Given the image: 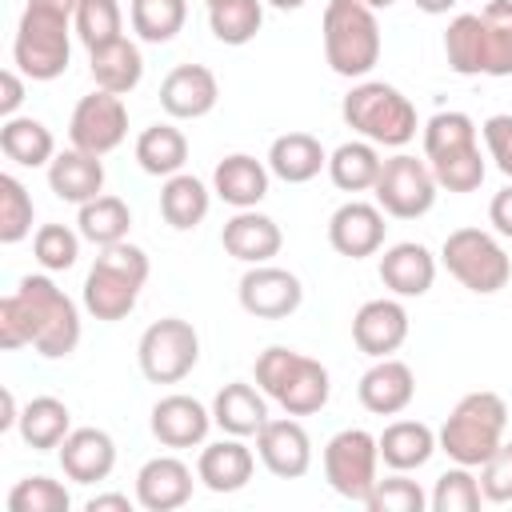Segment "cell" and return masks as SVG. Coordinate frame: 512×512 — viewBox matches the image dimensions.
Masks as SVG:
<instances>
[{"instance_id":"6da1fadb","label":"cell","mask_w":512,"mask_h":512,"mask_svg":"<svg viewBox=\"0 0 512 512\" xmlns=\"http://www.w3.org/2000/svg\"><path fill=\"white\" fill-rule=\"evenodd\" d=\"M256 388L276 400L288 416H312L328 404L332 396V376L320 360L296 352V348H284V344H272L256 356Z\"/></svg>"},{"instance_id":"7a4b0ae2","label":"cell","mask_w":512,"mask_h":512,"mask_svg":"<svg viewBox=\"0 0 512 512\" xmlns=\"http://www.w3.org/2000/svg\"><path fill=\"white\" fill-rule=\"evenodd\" d=\"M144 280H148V252L140 244L120 240V244L100 248L96 264L84 276V292H80L84 312L96 320H108V324L124 320L136 308Z\"/></svg>"},{"instance_id":"3957f363","label":"cell","mask_w":512,"mask_h":512,"mask_svg":"<svg viewBox=\"0 0 512 512\" xmlns=\"http://www.w3.org/2000/svg\"><path fill=\"white\" fill-rule=\"evenodd\" d=\"M504 428H508V404L496 392H468L456 400V408L448 412L444 428L436 432L440 452L452 464L464 468H480L500 444H504Z\"/></svg>"},{"instance_id":"277c9868","label":"cell","mask_w":512,"mask_h":512,"mask_svg":"<svg viewBox=\"0 0 512 512\" xmlns=\"http://www.w3.org/2000/svg\"><path fill=\"white\" fill-rule=\"evenodd\" d=\"M340 116L360 140H372L376 148H404L420 128L416 104L396 84L384 80L352 84V92L340 104Z\"/></svg>"},{"instance_id":"5b68a950","label":"cell","mask_w":512,"mask_h":512,"mask_svg":"<svg viewBox=\"0 0 512 512\" xmlns=\"http://www.w3.org/2000/svg\"><path fill=\"white\" fill-rule=\"evenodd\" d=\"M320 36L328 68L344 80H364L380 60V20L364 0H328Z\"/></svg>"},{"instance_id":"8992f818","label":"cell","mask_w":512,"mask_h":512,"mask_svg":"<svg viewBox=\"0 0 512 512\" xmlns=\"http://www.w3.org/2000/svg\"><path fill=\"white\" fill-rule=\"evenodd\" d=\"M28 316H32V348L44 360H60L72 356L80 344V308L76 300L56 288L52 276H24L16 284Z\"/></svg>"},{"instance_id":"52a82bcc","label":"cell","mask_w":512,"mask_h":512,"mask_svg":"<svg viewBox=\"0 0 512 512\" xmlns=\"http://www.w3.org/2000/svg\"><path fill=\"white\" fill-rule=\"evenodd\" d=\"M440 264L448 268V276H456L476 296H492V292H500L512 280V256L484 228H456V232H448L444 248H440Z\"/></svg>"},{"instance_id":"ba28073f","label":"cell","mask_w":512,"mask_h":512,"mask_svg":"<svg viewBox=\"0 0 512 512\" xmlns=\"http://www.w3.org/2000/svg\"><path fill=\"white\" fill-rule=\"evenodd\" d=\"M68 60H72V20L24 8L20 24H16V40H12V64L28 80L44 84V80L64 76Z\"/></svg>"},{"instance_id":"9c48e42d","label":"cell","mask_w":512,"mask_h":512,"mask_svg":"<svg viewBox=\"0 0 512 512\" xmlns=\"http://www.w3.org/2000/svg\"><path fill=\"white\" fill-rule=\"evenodd\" d=\"M324 480L336 496L364 504L372 484L380 480V444L372 432L364 428H340L328 444H324Z\"/></svg>"},{"instance_id":"30bf717a","label":"cell","mask_w":512,"mask_h":512,"mask_svg":"<svg viewBox=\"0 0 512 512\" xmlns=\"http://www.w3.org/2000/svg\"><path fill=\"white\" fill-rule=\"evenodd\" d=\"M136 360H140L144 380H152V384H180L196 368V360H200V336L180 316L152 320L144 328L140 344H136Z\"/></svg>"},{"instance_id":"8fae6325","label":"cell","mask_w":512,"mask_h":512,"mask_svg":"<svg viewBox=\"0 0 512 512\" xmlns=\"http://www.w3.org/2000/svg\"><path fill=\"white\" fill-rule=\"evenodd\" d=\"M376 204L384 208V216H396V220H416L424 212H432L436 204V176L428 168V160H416L408 152H396L384 160L380 168V180H376Z\"/></svg>"},{"instance_id":"7c38bea8","label":"cell","mask_w":512,"mask_h":512,"mask_svg":"<svg viewBox=\"0 0 512 512\" xmlns=\"http://www.w3.org/2000/svg\"><path fill=\"white\" fill-rule=\"evenodd\" d=\"M128 136V108H124V96L116 92H88L76 100L72 108V120H68V140L72 148H84L92 156H108L124 144Z\"/></svg>"},{"instance_id":"4fadbf2b","label":"cell","mask_w":512,"mask_h":512,"mask_svg":"<svg viewBox=\"0 0 512 512\" xmlns=\"http://www.w3.org/2000/svg\"><path fill=\"white\" fill-rule=\"evenodd\" d=\"M240 308L256 320H284L300 308L304 300V284L296 272L280 268V264H248V272L240 276Z\"/></svg>"},{"instance_id":"5bb4252c","label":"cell","mask_w":512,"mask_h":512,"mask_svg":"<svg viewBox=\"0 0 512 512\" xmlns=\"http://www.w3.org/2000/svg\"><path fill=\"white\" fill-rule=\"evenodd\" d=\"M384 232V208L368 200H348L328 216V244L348 260L376 256L384 248Z\"/></svg>"},{"instance_id":"9a60e30c","label":"cell","mask_w":512,"mask_h":512,"mask_svg":"<svg viewBox=\"0 0 512 512\" xmlns=\"http://www.w3.org/2000/svg\"><path fill=\"white\" fill-rule=\"evenodd\" d=\"M352 340L372 360L400 352V344L408 340V308L400 304V296L364 300L352 316Z\"/></svg>"},{"instance_id":"2e32d148","label":"cell","mask_w":512,"mask_h":512,"mask_svg":"<svg viewBox=\"0 0 512 512\" xmlns=\"http://www.w3.org/2000/svg\"><path fill=\"white\" fill-rule=\"evenodd\" d=\"M256 456L260 464L280 476V480H300L312 468V436L304 432L300 420L284 416V420H264V428L256 432Z\"/></svg>"},{"instance_id":"e0dca14e","label":"cell","mask_w":512,"mask_h":512,"mask_svg":"<svg viewBox=\"0 0 512 512\" xmlns=\"http://www.w3.org/2000/svg\"><path fill=\"white\" fill-rule=\"evenodd\" d=\"M148 428L164 448H176V452L180 448H200L208 440V428H212V408H204L196 396L172 392V396H160L152 404Z\"/></svg>"},{"instance_id":"ac0fdd59","label":"cell","mask_w":512,"mask_h":512,"mask_svg":"<svg viewBox=\"0 0 512 512\" xmlns=\"http://www.w3.org/2000/svg\"><path fill=\"white\" fill-rule=\"evenodd\" d=\"M192 468L180 456H152L136 472V504L144 512H176L192 500Z\"/></svg>"},{"instance_id":"d6986e66","label":"cell","mask_w":512,"mask_h":512,"mask_svg":"<svg viewBox=\"0 0 512 512\" xmlns=\"http://www.w3.org/2000/svg\"><path fill=\"white\" fill-rule=\"evenodd\" d=\"M216 100H220V84L216 72L204 64H176L160 80V108L172 120H200L216 108Z\"/></svg>"},{"instance_id":"ffe728a7","label":"cell","mask_w":512,"mask_h":512,"mask_svg":"<svg viewBox=\"0 0 512 512\" xmlns=\"http://www.w3.org/2000/svg\"><path fill=\"white\" fill-rule=\"evenodd\" d=\"M220 244L240 264H268L280 252L284 232H280V224L268 212L236 208V216L224 220V228H220Z\"/></svg>"},{"instance_id":"44dd1931","label":"cell","mask_w":512,"mask_h":512,"mask_svg":"<svg viewBox=\"0 0 512 512\" xmlns=\"http://www.w3.org/2000/svg\"><path fill=\"white\" fill-rule=\"evenodd\" d=\"M256 472V456L244 444V436H224L212 444H200V460H196V476L208 492L228 496L240 492Z\"/></svg>"},{"instance_id":"7402d4cb","label":"cell","mask_w":512,"mask_h":512,"mask_svg":"<svg viewBox=\"0 0 512 512\" xmlns=\"http://www.w3.org/2000/svg\"><path fill=\"white\" fill-rule=\"evenodd\" d=\"M356 396L360 404L372 412V416H400L412 396H416V376L404 360L396 356H380L356 384Z\"/></svg>"},{"instance_id":"603a6c76","label":"cell","mask_w":512,"mask_h":512,"mask_svg":"<svg viewBox=\"0 0 512 512\" xmlns=\"http://www.w3.org/2000/svg\"><path fill=\"white\" fill-rule=\"evenodd\" d=\"M56 452L72 484H100L116 468V440L104 428H72Z\"/></svg>"},{"instance_id":"cb8c5ba5","label":"cell","mask_w":512,"mask_h":512,"mask_svg":"<svg viewBox=\"0 0 512 512\" xmlns=\"http://www.w3.org/2000/svg\"><path fill=\"white\" fill-rule=\"evenodd\" d=\"M380 284L400 300L424 296L436 284V256L416 240H400L380 256Z\"/></svg>"},{"instance_id":"d4e9b609","label":"cell","mask_w":512,"mask_h":512,"mask_svg":"<svg viewBox=\"0 0 512 512\" xmlns=\"http://www.w3.org/2000/svg\"><path fill=\"white\" fill-rule=\"evenodd\" d=\"M48 188L64 204H88L104 192V160L84 148H64L48 164Z\"/></svg>"},{"instance_id":"484cf974","label":"cell","mask_w":512,"mask_h":512,"mask_svg":"<svg viewBox=\"0 0 512 512\" xmlns=\"http://www.w3.org/2000/svg\"><path fill=\"white\" fill-rule=\"evenodd\" d=\"M268 160L232 152L212 168V192L232 208H256L268 196Z\"/></svg>"},{"instance_id":"4316f807","label":"cell","mask_w":512,"mask_h":512,"mask_svg":"<svg viewBox=\"0 0 512 512\" xmlns=\"http://www.w3.org/2000/svg\"><path fill=\"white\" fill-rule=\"evenodd\" d=\"M328 168V152L312 132H284L268 144V172L284 184H308Z\"/></svg>"},{"instance_id":"83f0119b","label":"cell","mask_w":512,"mask_h":512,"mask_svg":"<svg viewBox=\"0 0 512 512\" xmlns=\"http://www.w3.org/2000/svg\"><path fill=\"white\" fill-rule=\"evenodd\" d=\"M264 420H268V396L244 380H232L212 396V424L224 436H256Z\"/></svg>"},{"instance_id":"f1b7e54d","label":"cell","mask_w":512,"mask_h":512,"mask_svg":"<svg viewBox=\"0 0 512 512\" xmlns=\"http://www.w3.org/2000/svg\"><path fill=\"white\" fill-rule=\"evenodd\" d=\"M376 444H380V460L392 472H416L432 460V452H440V440L424 420H392L384 424Z\"/></svg>"},{"instance_id":"f546056e","label":"cell","mask_w":512,"mask_h":512,"mask_svg":"<svg viewBox=\"0 0 512 512\" xmlns=\"http://www.w3.org/2000/svg\"><path fill=\"white\" fill-rule=\"evenodd\" d=\"M88 68H92L96 88L116 92V96H128V92L144 80L140 44H132L128 36H120V40H112V44H104V48H92V52H88Z\"/></svg>"},{"instance_id":"4dcf8cb0","label":"cell","mask_w":512,"mask_h":512,"mask_svg":"<svg viewBox=\"0 0 512 512\" xmlns=\"http://www.w3.org/2000/svg\"><path fill=\"white\" fill-rule=\"evenodd\" d=\"M0 152L20 168H48L56 156V136L36 116H8L0 124Z\"/></svg>"},{"instance_id":"1f68e13d","label":"cell","mask_w":512,"mask_h":512,"mask_svg":"<svg viewBox=\"0 0 512 512\" xmlns=\"http://www.w3.org/2000/svg\"><path fill=\"white\" fill-rule=\"evenodd\" d=\"M136 164H140L148 176H160V180L184 172V164H188V136H184L172 120L148 124V128L136 136Z\"/></svg>"},{"instance_id":"d6a6232c","label":"cell","mask_w":512,"mask_h":512,"mask_svg":"<svg viewBox=\"0 0 512 512\" xmlns=\"http://www.w3.org/2000/svg\"><path fill=\"white\" fill-rule=\"evenodd\" d=\"M208 208H212V192H208V184L200 176L176 172V176L164 180V188H160V216H164L168 228L192 232L208 216Z\"/></svg>"},{"instance_id":"836d02e7","label":"cell","mask_w":512,"mask_h":512,"mask_svg":"<svg viewBox=\"0 0 512 512\" xmlns=\"http://www.w3.org/2000/svg\"><path fill=\"white\" fill-rule=\"evenodd\" d=\"M20 440L32 448V452H52L64 444V436L72 432V412L64 400L56 396H32L24 408H20Z\"/></svg>"},{"instance_id":"e575fe53","label":"cell","mask_w":512,"mask_h":512,"mask_svg":"<svg viewBox=\"0 0 512 512\" xmlns=\"http://www.w3.org/2000/svg\"><path fill=\"white\" fill-rule=\"evenodd\" d=\"M380 148L372 140H344L336 152H328V176L340 192H368L380 180Z\"/></svg>"},{"instance_id":"d590c367","label":"cell","mask_w":512,"mask_h":512,"mask_svg":"<svg viewBox=\"0 0 512 512\" xmlns=\"http://www.w3.org/2000/svg\"><path fill=\"white\" fill-rule=\"evenodd\" d=\"M128 228H132L128 204L120 196H108V192H100L96 200L80 204V212H76V232L88 244H96V248H108V244L128 240Z\"/></svg>"},{"instance_id":"8d00e7d4","label":"cell","mask_w":512,"mask_h":512,"mask_svg":"<svg viewBox=\"0 0 512 512\" xmlns=\"http://www.w3.org/2000/svg\"><path fill=\"white\" fill-rule=\"evenodd\" d=\"M444 56L456 76H484V24L480 12H460L444 32Z\"/></svg>"},{"instance_id":"74e56055","label":"cell","mask_w":512,"mask_h":512,"mask_svg":"<svg viewBox=\"0 0 512 512\" xmlns=\"http://www.w3.org/2000/svg\"><path fill=\"white\" fill-rule=\"evenodd\" d=\"M260 24H264V0H216V4H208V28L228 48L256 40Z\"/></svg>"},{"instance_id":"f35d334b","label":"cell","mask_w":512,"mask_h":512,"mask_svg":"<svg viewBox=\"0 0 512 512\" xmlns=\"http://www.w3.org/2000/svg\"><path fill=\"white\" fill-rule=\"evenodd\" d=\"M128 20L144 44H168L188 20V0H132Z\"/></svg>"},{"instance_id":"ab89813d","label":"cell","mask_w":512,"mask_h":512,"mask_svg":"<svg viewBox=\"0 0 512 512\" xmlns=\"http://www.w3.org/2000/svg\"><path fill=\"white\" fill-rule=\"evenodd\" d=\"M484 24V76H512V0H488Z\"/></svg>"},{"instance_id":"60d3db41","label":"cell","mask_w":512,"mask_h":512,"mask_svg":"<svg viewBox=\"0 0 512 512\" xmlns=\"http://www.w3.org/2000/svg\"><path fill=\"white\" fill-rule=\"evenodd\" d=\"M72 32L80 36V44L92 52V48H104L112 40L124 36V12H120V0H80L76 4V16H72Z\"/></svg>"},{"instance_id":"b9f144b4","label":"cell","mask_w":512,"mask_h":512,"mask_svg":"<svg viewBox=\"0 0 512 512\" xmlns=\"http://www.w3.org/2000/svg\"><path fill=\"white\" fill-rule=\"evenodd\" d=\"M480 504H484L480 476H476V468H464V464L444 468L432 484V496H428L432 512H476Z\"/></svg>"},{"instance_id":"7bdbcfd3","label":"cell","mask_w":512,"mask_h":512,"mask_svg":"<svg viewBox=\"0 0 512 512\" xmlns=\"http://www.w3.org/2000/svg\"><path fill=\"white\" fill-rule=\"evenodd\" d=\"M480 144V128L468 112H436L428 124H424V160H436V156H448V152H460V148H472Z\"/></svg>"},{"instance_id":"ee69618b","label":"cell","mask_w":512,"mask_h":512,"mask_svg":"<svg viewBox=\"0 0 512 512\" xmlns=\"http://www.w3.org/2000/svg\"><path fill=\"white\" fill-rule=\"evenodd\" d=\"M428 168H432V176L444 192H476L484 184V172H488V164L480 156V144L436 156V160H428Z\"/></svg>"},{"instance_id":"f6af8a7d","label":"cell","mask_w":512,"mask_h":512,"mask_svg":"<svg viewBox=\"0 0 512 512\" xmlns=\"http://www.w3.org/2000/svg\"><path fill=\"white\" fill-rule=\"evenodd\" d=\"M8 512H68L72 492L52 476H24L8 492Z\"/></svg>"},{"instance_id":"bcb514c9","label":"cell","mask_w":512,"mask_h":512,"mask_svg":"<svg viewBox=\"0 0 512 512\" xmlns=\"http://www.w3.org/2000/svg\"><path fill=\"white\" fill-rule=\"evenodd\" d=\"M32 216L36 208L28 188L12 172H0V244H20L32 232Z\"/></svg>"},{"instance_id":"7dc6e473","label":"cell","mask_w":512,"mask_h":512,"mask_svg":"<svg viewBox=\"0 0 512 512\" xmlns=\"http://www.w3.org/2000/svg\"><path fill=\"white\" fill-rule=\"evenodd\" d=\"M80 232H72L68 224H40L32 236V256L44 272H68L80 260Z\"/></svg>"},{"instance_id":"c3c4849f","label":"cell","mask_w":512,"mask_h":512,"mask_svg":"<svg viewBox=\"0 0 512 512\" xmlns=\"http://www.w3.org/2000/svg\"><path fill=\"white\" fill-rule=\"evenodd\" d=\"M364 508L368 512H424L428 496H424V488L416 480H408V472H392V476L372 484Z\"/></svg>"},{"instance_id":"681fc988","label":"cell","mask_w":512,"mask_h":512,"mask_svg":"<svg viewBox=\"0 0 512 512\" xmlns=\"http://www.w3.org/2000/svg\"><path fill=\"white\" fill-rule=\"evenodd\" d=\"M480 492L488 504H512V440H504L480 464Z\"/></svg>"},{"instance_id":"f907efd6","label":"cell","mask_w":512,"mask_h":512,"mask_svg":"<svg viewBox=\"0 0 512 512\" xmlns=\"http://www.w3.org/2000/svg\"><path fill=\"white\" fill-rule=\"evenodd\" d=\"M0 344L12 352V348H28L32 344V316L20 300V292H8L0 300Z\"/></svg>"},{"instance_id":"816d5d0a","label":"cell","mask_w":512,"mask_h":512,"mask_svg":"<svg viewBox=\"0 0 512 512\" xmlns=\"http://www.w3.org/2000/svg\"><path fill=\"white\" fill-rule=\"evenodd\" d=\"M480 136H484L488 160H492V164L512 180V116H508V112L488 116V120H484V128H480Z\"/></svg>"},{"instance_id":"f5cc1de1","label":"cell","mask_w":512,"mask_h":512,"mask_svg":"<svg viewBox=\"0 0 512 512\" xmlns=\"http://www.w3.org/2000/svg\"><path fill=\"white\" fill-rule=\"evenodd\" d=\"M24 104V72L20 68H4L0 72V116H20Z\"/></svg>"},{"instance_id":"db71d44e","label":"cell","mask_w":512,"mask_h":512,"mask_svg":"<svg viewBox=\"0 0 512 512\" xmlns=\"http://www.w3.org/2000/svg\"><path fill=\"white\" fill-rule=\"evenodd\" d=\"M488 224L496 228V236L512 240V184H504V188L492 196V204H488Z\"/></svg>"},{"instance_id":"11a10c76","label":"cell","mask_w":512,"mask_h":512,"mask_svg":"<svg viewBox=\"0 0 512 512\" xmlns=\"http://www.w3.org/2000/svg\"><path fill=\"white\" fill-rule=\"evenodd\" d=\"M132 504H136V500H128L124 492H96L84 508H88V512H132Z\"/></svg>"},{"instance_id":"9f6ffc18","label":"cell","mask_w":512,"mask_h":512,"mask_svg":"<svg viewBox=\"0 0 512 512\" xmlns=\"http://www.w3.org/2000/svg\"><path fill=\"white\" fill-rule=\"evenodd\" d=\"M76 4H80V0H28L24 8H36V12H52V16L72 20V16H76Z\"/></svg>"},{"instance_id":"6f0895ef","label":"cell","mask_w":512,"mask_h":512,"mask_svg":"<svg viewBox=\"0 0 512 512\" xmlns=\"http://www.w3.org/2000/svg\"><path fill=\"white\" fill-rule=\"evenodd\" d=\"M16 424H20V408H16L12 388H4V392H0V432H8V428H16Z\"/></svg>"},{"instance_id":"680465c9","label":"cell","mask_w":512,"mask_h":512,"mask_svg":"<svg viewBox=\"0 0 512 512\" xmlns=\"http://www.w3.org/2000/svg\"><path fill=\"white\" fill-rule=\"evenodd\" d=\"M420 12H428V16H444L448 8H456V0H412Z\"/></svg>"},{"instance_id":"91938a15","label":"cell","mask_w":512,"mask_h":512,"mask_svg":"<svg viewBox=\"0 0 512 512\" xmlns=\"http://www.w3.org/2000/svg\"><path fill=\"white\" fill-rule=\"evenodd\" d=\"M264 4H272V8H280V12H296V8H304V0H264Z\"/></svg>"},{"instance_id":"94428289","label":"cell","mask_w":512,"mask_h":512,"mask_svg":"<svg viewBox=\"0 0 512 512\" xmlns=\"http://www.w3.org/2000/svg\"><path fill=\"white\" fill-rule=\"evenodd\" d=\"M364 4H368V8H372V12H380V8H392V4H396V0H364Z\"/></svg>"},{"instance_id":"6125c7cd","label":"cell","mask_w":512,"mask_h":512,"mask_svg":"<svg viewBox=\"0 0 512 512\" xmlns=\"http://www.w3.org/2000/svg\"><path fill=\"white\" fill-rule=\"evenodd\" d=\"M204 4H216V0H204Z\"/></svg>"}]
</instances>
